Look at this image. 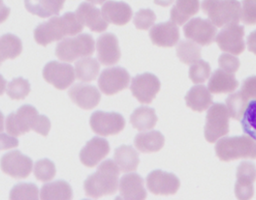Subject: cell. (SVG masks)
I'll return each instance as SVG.
<instances>
[{
    "instance_id": "cell-1",
    "label": "cell",
    "mask_w": 256,
    "mask_h": 200,
    "mask_svg": "<svg viewBox=\"0 0 256 200\" xmlns=\"http://www.w3.org/2000/svg\"><path fill=\"white\" fill-rule=\"evenodd\" d=\"M84 26L73 12H67L61 16H54L39 24L34 30L36 42L46 46L66 36H75L84 30Z\"/></svg>"
},
{
    "instance_id": "cell-2",
    "label": "cell",
    "mask_w": 256,
    "mask_h": 200,
    "mask_svg": "<svg viewBox=\"0 0 256 200\" xmlns=\"http://www.w3.org/2000/svg\"><path fill=\"white\" fill-rule=\"evenodd\" d=\"M51 123L44 115H39L36 108L30 104L20 106L16 112L8 116L6 128L12 136H19L34 130L42 136H48Z\"/></svg>"
},
{
    "instance_id": "cell-3",
    "label": "cell",
    "mask_w": 256,
    "mask_h": 200,
    "mask_svg": "<svg viewBox=\"0 0 256 200\" xmlns=\"http://www.w3.org/2000/svg\"><path fill=\"white\" fill-rule=\"evenodd\" d=\"M120 168L112 160H106L100 164L97 171L90 175L84 182V190L88 198L98 199L110 196L118 190Z\"/></svg>"
},
{
    "instance_id": "cell-4",
    "label": "cell",
    "mask_w": 256,
    "mask_h": 200,
    "mask_svg": "<svg viewBox=\"0 0 256 200\" xmlns=\"http://www.w3.org/2000/svg\"><path fill=\"white\" fill-rule=\"evenodd\" d=\"M215 151L222 162L256 159V141L246 135L224 138L216 142Z\"/></svg>"
},
{
    "instance_id": "cell-5",
    "label": "cell",
    "mask_w": 256,
    "mask_h": 200,
    "mask_svg": "<svg viewBox=\"0 0 256 200\" xmlns=\"http://www.w3.org/2000/svg\"><path fill=\"white\" fill-rule=\"evenodd\" d=\"M202 9L218 27L238 24L240 21L242 7L238 0H203Z\"/></svg>"
},
{
    "instance_id": "cell-6",
    "label": "cell",
    "mask_w": 256,
    "mask_h": 200,
    "mask_svg": "<svg viewBox=\"0 0 256 200\" xmlns=\"http://www.w3.org/2000/svg\"><path fill=\"white\" fill-rule=\"evenodd\" d=\"M94 40L90 34H80L67 38L57 44L56 56L61 61L73 62L82 57L90 56L94 52Z\"/></svg>"
},
{
    "instance_id": "cell-7",
    "label": "cell",
    "mask_w": 256,
    "mask_h": 200,
    "mask_svg": "<svg viewBox=\"0 0 256 200\" xmlns=\"http://www.w3.org/2000/svg\"><path fill=\"white\" fill-rule=\"evenodd\" d=\"M230 118L227 106L224 104H214L208 110L204 133L210 144L218 141L230 132Z\"/></svg>"
},
{
    "instance_id": "cell-8",
    "label": "cell",
    "mask_w": 256,
    "mask_h": 200,
    "mask_svg": "<svg viewBox=\"0 0 256 200\" xmlns=\"http://www.w3.org/2000/svg\"><path fill=\"white\" fill-rule=\"evenodd\" d=\"M90 126L94 133L100 136L116 135L124 130L126 122L122 114L96 111L90 117Z\"/></svg>"
},
{
    "instance_id": "cell-9",
    "label": "cell",
    "mask_w": 256,
    "mask_h": 200,
    "mask_svg": "<svg viewBox=\"0 0 256 200\" xmlns=\"http://www.w3.org/2000/svg\"><path fill=\"white\" fill-rule=\"evenodd\" d=\"M130 76L124 68H108L100 74L98 79V86L100 91L106 96H114L129 86Z\"/></svg>"
},
{
    "instance_id": "cell-10",
    "label": "cell",
    "mask_w": 256,
    "mask_h": 200,
    "mask_svg": "<svg viewBox=\"0 0 256 200\" xmlns=\"http://www.w3.org/2000/svg\"><path fill=\"white\" fill-rule=\"evenodd\" d=\"M216 32L212 21L201 18H192L184 26L185 37L201 46L212 44L215 40Z\"/></svg>"
},
{
    "instance_id": "cell-11",
    "label": "cell",
    "mask_w": 256,
    "mask_h": 200,
    "mask_svg": "<svg viewBox=\"0 0 256 200\" xmlns=\"http://www.w3.org/2000/svg\"><path fill=\"white\" fill-rule=\"evenodd\" d=\"M160 87V82L154 74L144 73L132 78L130 88L140 103L149 104L156 98Z\"/></svg>"
},
{
    "instance_id": "cell-12",
    "label": "cell",
    "mask_w": 256,
    "mask_h": 200,
    "mask_svg": "<svg viewBox=\"0 0 256 200\" xmlns=\"http://www.w3.org/2000/svg\"><path fill=\"white\" fill-rule=\"evenodd\" d=\"M32 165V160L18 150L6 153L0 160L2 171L18 180L27 178L31 174Z\"/></svg>"
},
{
    "instance_id": "cell-13",
    "label": "cell",
    "mask_w": 256,
    "mask_h": 200,
    "mask_svg": "<svg viewBox=\"0 0 256 200\" xmlns=\"http://www.w3.org/2000/svg\"><path fill=\"white\" fill-rule=\"evenodd\" d=\"M244 34L243 26L231 24L226 26L220 32L216 37V42L221 50L233 55H240L245 50Z\"/></svg>"
},
{
    "instance_id": "cell-14",
    "label": "cell",
    "mask_w": 256,
    "mask_h": 200,
    "mask_svg": "<svg viewBox=\"0 0 256 200\" xmlns=\"http://www.w3.org/2000/svg\"><path fill=\"white\" fill-rule=\"evenodd\" d=\"M43 76L46 82L60 90H66L75 81L73 66L57 61L50 62L44 66Z\"/></svg>"
},
{
    "instance_id": "cell-15",
    "label": "cell",
    "mask_w": 256,
    "mask_h": 200,
    "mask_svg": "<svg viewBox=\"0 0 256 200\" xmlns=\"http://www.w3.org/2000/svg\"><path fill=\"white\" fill-rule=\"evenodd\" d=\"M146 184L150 193L168 196L177 193L180 186V182L174 174L156 170L148 175Z\"/></svg>"
},
{
    "instance_id": "cell-16",
    "label": "cell",
    "mask_w": 256,
    "mask_h": 200,
    "mask_svg": "<svg viewBox=\"0 0 256 200\" xmlns=\"http://www.w3.org/2000/svg\"><path fill=\"white\" fill-rule=\"evenodd\" d=\"M237 182L234 193L238 200L254 198V182L256 180V166L252 162H243L238 165L236 172Z\"/></svg>"
},
{
    "instance_id": "cell-17",
    "label": "cell",
    "mask_w": 256,
    "mask_h": 200,
    "mask_svg": "<svg viewBox=\"0 0 256 200\" xmlns=\"http://www.w3.org/2000/svg\"><path fill=\"white\" fill-rule=\"evenodd\" d=\"M110 152L109 142L104 138L96 136L87 142L80 153V158L82 164L87 168H94Z\"/></svg>"
},
{
    "instance_id": "cell-18",
    "label": "cell",
    "mask_w": 256,
    "mask_h": 200,
    "mask_svg": "<svg viewBox=\"0 0 256 200\" xmlns=\"http://www.w3.org/2000/svg\"><path fill=\"white\" fill-rule=\"evenodd\" d=\"M98 58L104 66L116 64L121 58L118 40L114 33H104L97 40Z\"/></svg>"
},
{
    "instance_id": "cell-19",
    "label": "cell",
    "mask_w": 256,
    "mask_h": 200,
    "mask_svg": "<svg viewBox=\"0 0 256 200\" xmlns=\"http://www.w3.org/2000/svg\"><path fill=\"white\" fill-rule=\"evenodd\" d=\"M72 102L79 108L86 110L94 109L100 103L102 96L94 86L76 84L69 90Z\"/></svg>"
},
{
    "instance_id": "cell-20",
    "label": "cell",
    "mask_w": 256,
    "mask_h": 200,
    "mask_svg": "<svg viewBox=\"0 0 256 200\" xmlns=\"http://www.w3.org/2000/svg\"><path fill=\"white\" fill-rule=\"evenodd\" d=\"M152 43L162 48H172L180 39L178 27L172 21L160 22L152 27L149 32Z\"/></svg>"
},
{
    "instance_id": "cell-21",
    "label": "cell",
    "mask_w": 256,
    "mask_h": 200,
    "mask_svg": "<svg viewBox=\"0 0 256 200\" xmlns=\"http://www.w3.org/2000/svg\"><path fill=\"white\" fill-rule=\"evenodd\" d=\"M75 14L84 26H86L91 31L100 33L108 30L109 22L102 16V10L92 4L81 3Z\"/></svg>"
},
{
    "instance_id": "cell-22",
    "label": "cell",
    "mask_w": 256,
    "mask_h": 200,
    "mask_svg": "<svg viewBox=\"0 0 256 200\" xmlns=\"http://www.w3.org/2000/svg\"><path fill=\"white\" fill-rule=\"evenodd\" d=\"M102 14L105 20L116 26L128 24L132 16L130 6L124 2H106L102 8Z\"/></svg>"
},
{
    "instance_id": "cell-23",
    "label": "cell",
    "mask_w": 256,
    "mask_h": 200,
    "mask_svg": "<svg viewBox=\"0 0 256 200\" xmlns=\"http://www.w3.org/2000/svg\"><path fill=\"white\" fill-rule=\"evenodd\" d=\"M120 192V196L124 200H144L147 198L144 180L137 174H126L122 177Z\"/></svg>"
},
{
    "instance_id": "cell-24",
    "label": "cell",
    "mask_w": 256,
    "mask_h": 200,
    "mask_svg": "<svg viewBox=\"0 0 256 200\" xmlns=\"http://www.w3.org/2000/svg\"><path fill=\"white\" fill-rule=\"evenodd\" d=\"M238 82L234 74L218 69L212 74L208 82V90L214 94H224L236 91Z\"/></svg>"
},
{
    "instance_id": "cell-25",
    "label": "cell",
    "mask_w": 256,
    "mask_h": 200,
    "mask_svg": "<svg viewBox=\"0 0 256 200\" xmlns=\"http://www.w3.org/2000/svg\"><path fill=\"white\" fill-rule=\"evenodd\" d=\"M64 2L66 0H24L26 10L42 18L60 14Z\"/></svg>"
},
{
    "instance_id": "cell-26",
    "label": "cell",
    "mask_w": 256,
    "mask_h": 200,
    "mask_svg": "<svg viewBox=\"0 0 256 200\" xmlns=\"http://www.w3.org/2000/svg\"><path fill=\"white\" fill-rule=\"evenodd\" d=\"M186 106L194 111L202 112L208 109L213 104V96L207 87L203 85L194 86L185 96Z\"/></svg>"
},
{
    "instance_id": "cell-27",
    "label": "cell",
    "mask_w": 256,
    "mask_h": 200,
    "mask_svg": "<svg viewBox=\"0 0 256 200\" xmlns=\"http://www.w3.org/2000/svg\"><path fill=\"white\" fill-rule=\"evenodd\" d=\"M200 0H176L170 12V18L176 25L182 26L200 12Z\"/></svg>"
},
{
    "instance_id": "cell-28",
    "label": "cell",
    "mask_w": 256,
    "mask_h": 200,
    "mask_svg": "<svg viewBox=\"0 0 256 200\" xmlns=\"http://www.w3.org/2000/svg\"><path fill=\"white\" fill-rule=\"evenodd\" d=\"M165 144L164 135L158 130L140 133L134 139L136 148L142 153H153L162 150Z\"/></svg>"
},
{
    "instance_id": "cell-29",
    "label": "cell",
    "mask_w": 256,
    "mask_h": 200,
    "mask_svg": "<svg viewBox=\"0 0 256 200\" xmlns=\"http://www.w3.org/2000/svg\"><path fill=\"white\" fill-rule=\"evenodd\" d=\"M114 159L122 172L136 170L140 164L138 154L131 146L123 145L116 148L114 153Z\"/></svg>"
},
{
    "instance_id": "cell-30",
    "label": "cell",
    "mask_w": 256,
    "mask_h": 200,
    "mask_svg": "<svg viewBox=\"0 0 256 200\" xmlns=\"http://www.w3.org/2000/svg\"><path fill=\"white\" fill-rule=\"evenodd\" d=\"M158 120L154 109L148 106H142L136 108L131 114L130 122L134 128L140 132H143L154 128Z\"/></svg>"
},
{
    "instance_id": "cell-31",
    "label": "cell",
    "mask_w": 256,
    "mask_h": 200,
    "mask_svg": "<svg viewBox=\"0 0 256 200\" xmlns=\"http://www.w3.org/2000/svg\"><path fill=\"white\" fill-rule=\"evenodd\" d=\"M42 200H72L73 190L68 183L63 180L48 183L42 188Z\"/></svg>"
},
{
    "instance_id": "cell-32",
    "label": "cell",
    "mask_w": 256,
    "mask_h": 200,
    "mask_svg": "<svg viewBox=\"0 0 256 200\" xmlns=\"http://www.w3.org/2000/svg\"><path fill=\"white\" fill-rule=\"evenodd\" d=\"M22 50V42L13 34H3L0 37V66L6 60H14Z\"/></svg>"
},
{
    "instance_id": "cell-33",
    "label": "cell",
    "mask_w": 256,
    "mask_h": 200,
    "mask_svg": "<svg viewBox=\"0 0 256 200\" xmlns=\"http://www.w3.org/2000/svg\"><path fill=\"white\" fill-rule=\"evenodd\" d=\"M76 78L82 82L94 80L100 72V64L97 60L92 57L82 58L75 63Z\"/></svg>"
},
{
    "instance_id": "cell-34",
    "label": "cell",
    "mask_w": 256,
    "mask_h": 200,
    "mask_svg": "<svg viewBox=\"0 0 256 200\" xmlns=\"http://www.w3.org/2000/svg\"><path fill=\"white\" fill-rule=\"evenodd\" d=\"M176 52L182 62L190 64L200 60L202 50L195 42L183 40L178 44Z\"/></svg>"
},
{
    "instance_id": "cell-35",
    "label": "cell",
    "mask_w": 256,
    "mask_h": 200,
    "mask_svg": "<svg viewBox=\"0 0 256 200\" xmlns=\"http://www.w3.org/2000/svg\"><path fill=\"white\" fill-rule=\"evenodd\" d=\"M226 103L230 117L234 120H242L248 105V99L243 93L240 91L230 94L226 100Z\"/></svg>"
},
{
    "instance_id": "cell-36",
    "label": "cell",
    "mask_w": 256,
    "mask_h": 200,
    "mask_svg": "<svg viewBox=\"0 0 256 200\" xmlns=\"http://www.w3.org/2000/svg\"><path fill=\"white\" fill-rule=\"evenodd\" d=\"M31 91L30 82L22 78H14L8 85L6 93L12 100H24Z\"/></svg>"
},
{
    "instance_id": "cell-37",
    "label": "cell",
    "mask_w": 256,
    "mask_h": 200,
    "mask_svg": "<svg viewBox=\"0 0 256 200\" xmlns=\"http://www.w3.org/2000/svg\"><path fill=\"white\" fill-rule=\"evenodd\" d=\"M240 124L244 132L256 141V100L248 104Z\"/></svg>"
},
{
    "instance_id": "cell-38",
    "label": "cell",
    "mask_w": 256,
    "mask_h": 200,
    "mask_svg": "<svg viewBox=\"0 0 256 200\" xmlns=\"http://www.w3.org/2000/svg\"><path fill=\"white\" fill-rule=\"evenodd\" d=\"M10 200H38V188L32 183H19L10 192Z\"/></svg>"
},
{
    "instance_id": "cell-39",
    "label": "cell",
    "mask_w": 256,
    "mask_h": 200,
    "mask_svg": "<svg viewBox=\"0 0 256 200\" xmlns=\"http://www.w3.org/2000/svg\"><path fill=\"white\" fill-rule=\"evenodd\" d=\"M210 64L202 60H198L192 63L190 67L189 78L194 84H203L210 75Z\"/></svg>"
},
{
    "instance_id": "cell-40",
    "label": "cell",
    "mask_w": 256,
    "mask_h": 200,
    "mask_svg": "<svg viewBox=\"0 0 256 200\" xmlns=\"http://www.w3.org/2000/svg\"><path fill=\"white\" fill-rule=\"evenodd\" d=\"M56 170L54 162L48 158L38 160L34 165V174L36 180L46 182L55 177Z\"/></svg>"
},
{
    "instance_id": "cell-41",
    "label": "cell",
    "mask_w": 256,
    "mask_h": 200,
    "mask_svg": "<svg viewBox=\"0 0 256 200\" xmlns=\"http://www.w3.org/2000/svg\"><path fill=\"white\" fill-rule=\"evenodd\" d=\"M156 19V14L152 9H140L135 14L134 24L137 30H148L154 26Z\"/></svg>"
},
{
    "instance_id": "cell-42",
    "label": "cell",
    "mask_w": 256,
    "mask_h": 200,
    "mask_svg": "<svg viewBox=\"0 0 256 200\" xmlns=\"http://www.w3.org/2000/svg\"><path fill=\"white\" fill-rule=\"evenodd\" d=\"M242 4V22L246 25H256V0H243Z\"/></svg>"
},
{
    "instance_id": "cell-43",
    "label": "cell",
    "mask_w": 256,
    "mask_h": 200,
    "mask_svg": "<svg viewBox=\"0 0 256 200\" xmlns=\"http://www.w3.org/2000/svg\"><path fill=\"white\" fill-rule=\"evenodd\" d=\"M218 62L220 69L231 74L236 73L240 66L238 58L228 54H221Z\"/></svg>"
},
{
    "instance_id": "cell-44",
    "label": "cell",
    "mask_w": 256,
    "mask_h": 200,
    "mask_svg": "<svg viewBox=\"0 0 256 200\" xmlns=\"http://www.w3.org/2000/svg\"><path fill=\"white\" fill-rule=\"evenodd\" d=\"M240 92L249 99H256V76H250L243 81Z\"/></svg>"
},
{
    "instance_id": "cell-45",
    "label": "cell",
    "mask_w": 256,
    "mask_h": 200,
    "mask_svg": "<svg viewBox=\"0 0 256 200\" xmlns=\"http://www.w3.org/2000/svg\"><path fill=\"white\" fill-rule=\"evenodd\" d=\"M18 145L19 140L16 138L8 136L6 134H0V151L16 148Z\"/></svg>"
},
{
    "instance_id": "cell-46",
    "label": "cell",
    "mask_w": 256,
    "mask_h": 200,
    "mask_svg": "<svg viewBox=\"0 0 256 200\" xmlns=\"http://www.w3.org/2000/svg\"><path fill=\"white\" fill-rule=\"evenodd\" d=\"M246 44H248V50L250 52H252V54L256 55V30L249 34L248 40H246Z\"/></svg>"
},
{
    "instance_id": "cell-47",
    "label": "cell",
    "mask_w": 256,
    "mask_h": 200,
    "mask_svg": "<svg viewBox=\"0 0 256 200\" xmlns=\"http://www.w3.org/2000/svg\"><path fill=\"white\" fill-rule=\"evenodd\" d=\"M10 8L7 7L3 2V0H0V24L4 22L10 14Z\"/></svg>"
},
{
    "instance_id": "cell-48",
    "label": "cell",
    "mask_w": 256,
    "mask_h": 200,
    "mask_svg": "<svg viewBox=\"0 0 256 200\" xmlns=\"http://www.w3.org/2000/svg\"><path fill=\"white\" fill-rule=\"evenodd\" d=\"M174 0H154V2L158 6H161V7H168L171 6Z\"/></svg>"
},
{
    "instance_id": "cell-49",
    "label": "cell",
    "mask_w": 256,
    "mask_h": 200,
    "mask_svg": "<svg viewBox=\"0 0 256 200\" xmlns=\"http://www.w3.org/2000/svg\"><path fill=\"white\" fill-rule=\"evenodd\" d=\"M6 84L7 81L4 79L2 75L0 74V96H2L6 91Z\"/></svg>"
},
{
    "instance_id": "cell-50",
    "label": "cell",
    "mask_w": 256,
    "mask_h": 200,
    "mask_svg": "<svg viewBox=\"0 0 256 200\" xmlns=\"http://www.w3.org/2000/svg\"><path fill=\"white\" fill-rule=\"evenodd\" d=\"M4 130V115L0 111V133Z\"/></svg>"
},
{
    "instance_id": "cell-51",
    "label": "cell",
    "mask_w": 256,
    "mask_h": 200,
    "mask_svg": "<svg viewBox=\"0 0 256 200\" xmlns=\"http://www.w3.org/2000/svg\"><path fill=\"white\" fill-rule=\"evenodd\" d=\"M86 1L90 2L94 4H102L108 1V0H86Z\"/></svg>"
}]
</instances>
